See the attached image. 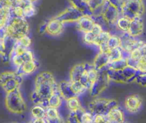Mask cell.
Masks as SVG:
<instances>
[{"instance_id":"cell-1","label":"cell","mask_w":146,"mask_h":123,"mask_svg":"<svg viewBox=\"0 0 146 123\" xmlns=\"http://www.w3.org/2000/svg\"><path fill=\"white\" fill-rule=\"evenodd\" d=\"M58 90V84L50 72H43L36 75L35 80V89L31 95V100L35 104L45 107L50 96Z\"/></svg>"},{"instance_id":"cell-2","label":"cell","mask_w":146,"mask_h":123,"mask_svg":"<svg viewBox=\"0 0 146 123\" xmlns=\"http://www.w3.org/2000/svg\"><path fill=\"white\" fill-rule=\"evenodd\" d=\"M5 31L7 36L17 40L23 36L29 34V25L25 17L11 16L5 26Z\"/></svg>"},{"instance_id":"cell-3","label":"cell","mask_w":146,"mask_h":123,"mask_svg":"<svg viewBox=\"0 0 146 123\" xmlns=\"http://www.w3.org/2000/svg\"><path fill=\"white\" fill-rule=\"evenodd\" d=\"M5 103L8 111L13 114H20L27 110V104L19 88L6 93Z\"/></svg>"},{"instance_id":"cell-4","label":"cell","mask_w":146,"mask_h":123,"mask_svg":"<svg viewBox=\"0 0 146 123\" xmlns=\"http://www.w3.org/2000/svg\"><path fill=\"white\" fill-rule=\"evenodd\" d=\"M121 16L132 20L135 17H141L145 12L143 0H125L120 9Z\"/></svg>"},{"instance_id":"cell-5","label":"cell","mask_w":146,"mask_h":123,"mask_svg":"<svg viewBox=\"0 0 146 123\" xmlns=\"http://www.w3.org/2000/svg\"><path fill=\"white\" fill-rule=\"evenodd\" d=\"M117 105L119 104L115 100L97 97L88 103V107L89 111L93 114H107L110 110Z\"/></svg>"},{"instance_id":"cell-6","label":"cell","mask_w":146,"mask_h":123,"mask_svg":"<svg viewBox=\"0 0 146 123\" xmlns=\"http://www.w3.org/2000/svg\"><path fill=\"white\" fill-rule=\"evenodd\" d=\"M111 82L107 74L106 69L100 70L99 76L95 82L91 85L89 89L90 94L92 97H97L108 87L110 82Z\"/></svg>"},{"instance_id":"cell-7","label":"cell","mask_w":146,"mask_h":123,"mask_svg":"<svg viewBox=\"0 0 146 123\" xmlns=\"http://www.w3.org/2000/svg\"><path fill=\"white\" fill-rule=\"evenodd\" d=\"M120 48L125 54H128L132 50L140 47L144 42L137 40V37H133L127 32H123L120 35Z\"/></svg>"},{"instance_id":"cell-8","label":"cell","mask_w":146,"mask_h":123,"mask_svg":"<svg viewBox=\"0 0 146 123\" xmlns=\"http://www.w3.org/2000/svg\"><path fill=\"white\" fill-rule=\"evenodd\" d=\"M82 15L83 13L82 12L71 5L62 12L57 15L55 17L60 19L62 23L65 24L68 23H75Z\"/></svg>"},{"instance_id":"cell-9","label":"cell","mask_w":146,"mask_h":123,"mask_svg":"<svg viewBox=\"0 0 146 123\" xmlns=\"http://www.w3.org/2000/svg\"><path fill=\"white\" fill-rule=\"evenodd\" d=\"M64 29V24L55 17L52 18L43 26V32L52 37L61 35Z\"/></svg>"},{"instance_id":"cell-10","label":"cell","mask_w":146,"mask_h":123,"mask_svg":"<svg viewBox=\"0 0 146 123\" xmlns=\"http://www.w3.org/2000/svg\"><path fill=\"white\" fill-rule=\"evenodd\" d=\"M102 16L106 22L108 28L110 29V28H115L116 22L121 15H120V9L109 2Z\"/></svg>"},{"instance_id":"cell-11","label":"cell","mask_w":146,"mask_h":123,"mask_svg":"<svg viewBox=\"0 0 146 123\" xmlns=\"http://www.w3.org/2000/svg\"><path fill=\"white\" fill-rule=\"evenodd\" d=\"M142 103H143V100L140 96L137 95H132L127 96L125 100V108L129 113L135 114L140 110L142 107Z\"/></svg>"},{"instance_id":"cell-12","label":"cell","mask_w":146,"mask_h":123,"mask_svg":"<svg viewBox=\"0 0 146 123\" xmlns=\"http://www.w3.org/2000/svg\"><path fill=\"white\" fill-rule=\"evenodd\" d=\"M75 23H76V27L78 31L83 34V33L88 32L92 30L95 23V20L93 17L90 15H83Z\"/></svg>"},{"instance_id":"cell-13","label":"cell","mask_w":146,"mask_h":123,"mask_svg":"<svg viewBox=\"0 0 146 123\" xmlns=\"http://www.w3.org/2000/svg\"><path fill=\"white\" fill-rule=\"evenodd\" d=\"M33 60H35V56H34L32 51H31L29 49L26 50L22 54H12L10 58V60L12 61L13 65L16 67V69L22 66L24 63H25L27 62Z\"/></svg>"},{"instance_id":"cell-14","label":"cell","mask_w":146,"mask_h":123,"mask_svg":"<svg viewBox=\"0 0 146 123\" xmlns=\"http://www.w3.org/2000/svg\"><path fill=\"white\" fill-rule=\"evenodd\" d=\"M106 116L108 123H122L125 122V113L119 105L112 108Z\"/></svg>"},{"instance_id":"cell-15","label":"cell","mask_w":146,"mask_h":123,"mask_svg":"<svg viewBox=\"0 0 146 123\" xmlns=\"http://www.w3.org/2000/svg\"><path fill=\"white\" fill-rule=\"evenodd\" d=\"M144 30V24L141 17H135L130 21V27L127 33L135 37H138L143 33Z\"/></svg>"},{"instance_id":"cell-16","label":"cell","mask_w":146,"mask_h":123,"mask_svg":"<svg viewBox=\"0 0 146 123\" xmlns=\"http://www.w3.org/2000/svg\"><path fill=\"white\" fill-rule=\"evenodd\" d=\"M31 115L33 122H47L45 119L46 108L40 104H35L31 109Z\"/></svg>"},{"instance_id":"cell-17","label":"cell","mask_w":146,"mask_h":123,"mask_svg":"<svg viewBox=\"0 0 146 123\" xmlns=\"http://www.w3.org/2000/svg\"><path fill=\"white\" fill-rule=\"evenodd\" d=\"M37 68H38V63L35 59L33 60L27 62L21 67L17 68L16 72L23 77L24 75H28L34 73L37 69Z\"/></svg>"},{"instance_id":"cell-18","label":"cell","mask_w":146,"mask_h":123,"mask_svg":"<svg viewBox=\"0 0 146 123\" xmlns=\"http://www.w3.org/2000/svg\"><path fill=\"white\" fill-rule=\"evenodd\" d=\"M109 62L110 59L108 53L99 52L94 59L92 66L100 71L106 68Z\"/></svg>"},{"instance_id":"cell-19","label":"cell","mask_w":146,"mask_h":123,"mask_svg":"<svg viewBox=\"0 0 146 123\" xmlns=\"http://www.w3.org/2000/svg\"><path fill=\"white\" fill-rule=\"evenodd\" d=\"M58 92H60L64 101L70 97L76 96L72 89L70 81L64 80L58 83Z\"/></svg>"},{"instance_id":"cell-20","label":"cell","mask_w":146,"mask_h":123,"mask_svg":"<svg viewBox=\"0 0 146 123\" xmlns=\"http://www.w3.org/2000/svg\"><path fill=\"white\" fill-rule=\"evenodd\" d=\"M45 119L47 122H63V117L60 114L59 109L54 107H47L46 108Z\"/></svg>"},{"instance_id":"cell-21","label":"cell","mask_w":146,"mask_h":123,"mask_svg":"<svg viewBox=\"0 0 146 123\" xmlns=\"http://www.w3.org/2000/svg\"><path fill=\"white\" fill-rule=\"evenodd\" d=\"M88 64L80 63L77 64L72 68L70 72V81H79L81 76L86 70Z\"/></svg>"},{"instance_id":"cell-22","label":"cell","mask_w":146,"mask_h":123,"mask_svg":"<svg viewBox=\"0 0 146 123\" xmlns=\"http://www.w3.org/2000/svg\"><path fill=\"white\" fill-rule=\"evenodd\" d=\"M22 82V76H21L20 75H18L17 77L15 78H12V79H9L7 82H5L2 87V89L5 90V92L6 93L9 92H12V91L15 90L16 89L20 87V85Z\"/></svg>"},{"instance_id":"cell-23","label":"cell","mask_w":146,"mask_h":123,"mask_svg":"<svg viewBox=\"0 0 146 123\" xmlns=\"http://www.w3.org/2000/svg\"><path fill=\"white\" fill-rule=\"evenodd\" d=\"M63 101H64V99L62 98L58 90L55 91L47 101L45 108H47V107H54V108L59 109L62 105Z\"/></svg>"},{"instance_id":"cell-24","label":"cell","mask_w":146,"mask_h":123,"mask_svg":"<svg viewBox=\"0 0 146 123\" xmlns=\"http://www.w3.org/2000/svg\"><path fill=\"white\" fill-rule=\"evenodd\" d=\"M105 69H106L107 74L110 81L121 84L128 83V81L123 75L121 70H114L109 68H105Z\"/></svg>"},{"instance_id":"cell-25","label":"cell","mask_w":146,"mask_h":123,"mask_svg":"<svg viewBox=\"0 0 146 123\" xmlns=\"http://www.w3.org/2000/svg\"><path fill=\"white\" fill-rule=\"evenodd\" d=\"M72 5L79 9L80 12L85 15H90L92 16V11L90 10L89 7V5L88 3L83 2L82 0H69Z\"/></svg>"},{"instance_id":"cell-26","label":"cell","mask_w":146,"mask_h":123,"mask_svg":"<svg viewBox=\"0 0 146 123\" xmlns=\"http://www.w3.org/2000/svg\"><path fill=\"white\" fill-rule=\"evenodd\" d=\"M122 73L124 75L125 77L127 79L129 82H131L133 81H135L136 77L139 74L138 71L137 70L135 67L131 66V65H127L125 68H123L121 70Z\"/></svg>"},{"instance_id":"cell-27","label":"cell","mask_w":146,"mask_h":123,"mask_svg":"<svg viewBox=\"0 0 146 123\" xmlns=\"http://www.w3.org/2000/svg\"><path fill=\"white\" fill-rule=\"evenodd\" d=\"M127 65H128V61H127V57H123L122 58L119 59V60H115V61L109 62L106 68L114 69V70H122Z\"/></svg>"},{"instance_id":"cell-28","label":"cell","mask_w":146,"mask_h":123,"mask_svg":"<svg viewBox=\"0 0 146 123\" xmlns=\"http://www.w3.org/2000/svg\"><path fill=\"white\" fill-rule=\"evenodd\" d=\"M130 19L125 17L120 16L115 24V28L120 32H127L130 24Z\"/></svg>"},{"instance_id":"cell-29","label":"cell","mask_w":146,"mask_h":123,"mask_svg":"<svg viewBox=\"0 0 146 123\" xmlns=\"http://www.w3.org/2000/svg\"><path fill=\"white\" fill-rule=\"evenodd\" d=\"M65 104L69 111H76L82 107L78 96H75L67 99V100H65Z\"/></svg>"},{"instance_id":"cell-30","label":"cell","mask_w":146,"mask_h":123,"mask_svg":"<svg viewBox=\"0 0 146 123\" xmlns=\"http://www.w3.org/2000/svg\"><path fill=\"white\" fill-rule=\"evenodd\" d=\"M71 82V87L73 92L76 96H80L83 95L87 90H88L80 81H70Z\"/></svg>"},{"instance_id":"cell-31","label":"cell","mask_w":146,"mask_h":123,"mask_svg":"<svg viewBox=\"0 0 146 123\" xmlns=\"http://www.w3.org/2000/svg\"><path fill=\"white\" fill-rule=\"evenodd\" d=\"M111 33L108 30H103L99 35H98L95 38V43H94V46L95 47H99L100 45L102 44H105L108 42L109 38L111 36Z\"/></svg>"},{"instance_id":"cell-32","label":"cell","mask_w":146,"mask_h":123,"mask_svg":"<svg viewBox=\"0 0 146 123\" xmlns=\"http://www.w3.org/2000/svg\"><path fill=\"white\" fill-rule=\"evenodd\" d=\"M108 56H109L110 62L115 61V60H119L122 57H125L124 52L122 50L120 47H117V48L112 49L108 52Z\"/></svg>"},{"instance_id":"cell-33","label":"cell","mask_w":146,"mask_h":123,"mask_svg":"<svg viewBox=\"0 0 146 123\" xmlns=\"http://www.w3.org/2000/svg\"><path fill=\"white\" fill-rule=\"evenodd\" d=\"M19 75L17 72H12V71H6L0 74V86H2L6 82H7L9 79L15 78Z\"/></svg>"},{"instance_id":"cell-34","label":"cell","mask_w":146,"mask_h":123,"mask_svg":"<svg viewBox=\"0 0 146 123\" xmlns=\"http://www.w3.org/2000/svg\"><path fill=\"white\" fill-rule=\"evenodd\" d=\"M107 46L108 47L109 50L120 47V36L115 35V34H111L109 40L107 42Z\"/></svg>"},{"instance_id":"cell-35","label":"cell","mask_w":146,"mask_h":123,"mask_svg":"<svg viewBox=\"0 0 146 123\" xmlns=\"http://www.w3.org/2000/svg\"><path fill=\"white\" fill-rule=\"evenodd\" d=\"M95 38H96V36L91 31L82 34V41L87 45L94 46Z\"/></svg>"},{"instance_id":"cell-36","label":"cell","mask_w":146,"mask_h":123,"mask_svg":"<svg viewBox=\"0 0 146 123\" xmlns=\"http://www.w3.org/2000/svg\"><path fill=\"white\" fill-rule=\"evenodd\" d=\"M24 16L25 18H29L33 17L36 14V9L34 3L29 2L28 5L24 7Z\"/></svg>"},{"instance_id":"cell-37","label":"cell","mask_w":146,"mask_h":123,"mask_svg":"<svg viewBox=\"0 0 146 123\" xmlns=\"http://www.w3.org/2000/svg\"><path fill=\"white\" fill-rule=\"evenodd\" d=\"M17 42L19 44H21L22 46H23L24 47H25V48H27V49L30 48L31 45H32V39H31L28 35L23 36V37H22L21 38H19V40H17Z\"/></svg>"},{"instance_id":"cell-38","label":"cell","mask_w":146,"mask_h":123,"mask_svg":"<svg viewBox=\"0 0 146 123\" xmlns=\"http://www.w3.org/2000/svg\"><path fill=\"white\" fill-rule=\"evenodd\" d=\"M94 114L90 111H85L80 117V122L91 123L93 122Z\"/></svg>"},{"instance_id":"cell-39","label":"cell","mask_w":146,"mask_h":123,"mask_svg":"<svg viewBox=\"0 0 146 123\" xmlns=\"http://www.w3.org/2000/svg\"><path fill=\"white\" fill-rule=\"evenodd\" d=\"M12 16L17 17H25L24 8L19 5H15L12 9Z\"/></svg>"},{"instance_id":"cell-40","label":"cell","mask_w":146,"mask_h":123,"mask_svg":"<svg viewBox=\"0 0 146 123\" xmlns=\"http://www.w3.org/2000/svg\"><path fill=\"white\" fill-rule=\"evenodd\" d=\"M79 81L84 85V86L85 87L87 88V89H88V90H89V89L91 87V82H90V79L89 78H88V75H87V69L85 71V72L83 73V75L81 76L80 79Z\"/></svg>"},{"instance_id":"cell-41","label":"cell","mask_w":146,"mask_h":123,"mask_svg":"<svg viewBox=\"0 0 146 123\" xmlns=\"http://www.w3.org/2000/svg\"><path fill=\"white\" fill-rule=\"evenodd\" d=\"M93 122H95V123H101V122L108 123V118H107L106 114H94Z\"/></svg>"},{"instance_id":"cell-42","label":"cell","mask_w":146,"mask_h":123,"mask_svg":"<svg viewBox=\"0 0 146 123\" xmlns=\"http://www.w3.org/2000/svg\"><path fill=\"white\" fill-rule=\"evenodd\" d=\"M105 1L106 0H90L89 3H88V5H89V7L90 9V10L92 12L96 8H98V7L102 5Z\"/></svg>"},{"instance_id":"cell-43","label":"cell","mask_w":146,"mask_h":123,"mask_svg":"<svg viewBox=\"0 0 146 123\" xmlns=\"http://www.w3.org/2000/svg\"><path fill=\"white\" fill-rule=\"evenodd\" d=\"M135 82H137L139 85H142L143 87H146V73L144 74H140L137 75L136 77Z\"/></svg>"},{"instance_id":"cell-44","label":"cell","mask_w":146,"mask_h":123,"mask_svg":"<svg viewBox=\"0 0 146 123\" xmlns=\"http://www.w3.org/2000/svg\"><path fill=\"white\" fill-rule=\"evenodd\" d=\"M103 30H104V29H103V27L102 26V25L100 24L99 23H98V22H95V24H94V26H93V27H92L91 32H92L93 33V34L97 37V36L99 35V34H100V33L102 32Z\"/></svg>"},{"instance_id":"cell-45","label":"cell","mask_w":146,"mask_h":123,"mask_svg":"<svg viewBox=\"0 0 146 123\" xmlns=\"http://www.w3.org/2000/svg\"><path fill=\"white\" fill-rule=\"evenodd\" d=\"M108 2L111 4V5H113V6L116 7L120 9L122 5L124 3L125 0H108Z\"/></svg>"},{"instance_id":"cell-46","label":"cell","mask_w":146,"mask_h":123,"mask_svg":"<svg viewBox=\"0 0 146 123\" xmlns=\"http://www.w3.org/2000/svg\"><path fill=\"white\" fill-rule=\"evenodd\" d=\"M9 19L5 17H0V29H4L5 28L6 25L7 24V22Z\"/></svg>"},{"instance_id":"cell-47","label":"cell","mask_w":146,"mask_h":123,"mask_svg":"<svg viewBox=\"0 0 146 123\" xmlns=\"http://www.w3.org/2000/svg\"><path fill=\"white\" fill-rule=\"evenodd\" d=\"M5 41L2 39H0V56L2 57L5 54Z\"/></svg>"},{"instance_id":"cell-48","label":"cell","mask_w":146,"mask_h":123,"mask_svg":"<svg viewBox=\"0 0 146 123\" xmlns=\"http://www.w3.org/2000/svg\"><path fill=\"white\" fill-rule=\"evenodd\" d=\"M140 50H141L143 55L146 56V43L143 42V44L140 46Z\"/></svg>"},{"instance_id":"cell-49","label":"cell","mask_w":146,"mask_h":123,"mask_svg":"<svg viewBox=\"0 0 146 123\" xmlns=\"http://www.w3.org/2000/svg\"><path fill=\"white\" fill-rule=\"evenodd\" d=\"M29 2H32V3H35V2H36L38 0H28Z\"/></svg>"},{"instance_id":"cell-50","label":"cell","mask_w":146,"mask_h":123,"mask_svg":"<svg viewBox=\"0 0 146 123\" xmlns=\"http://www.w3.org/2000/svg\"><path fill=\"white\" fill-rule=\"evenodd\" d=\"M4 2H5V0H0V6H2L3 5Z\"/></svg>"},{"instance_id":"cell-51","label":"cell","mask_w":146,"mask_h":123,"mask_svg":"<svg viewBox=\"0 0 146 123\" xmlns=\"http://www.w3.org/2000/svg\"><path fill=\"white\" fill-rule=\"evenodd\" d=\"M82 1H83V2H86V3H89L90 2V0H82Z\"/></svg>"}]
</instances>
